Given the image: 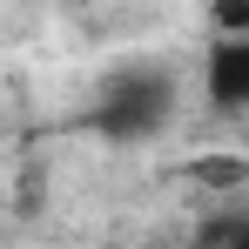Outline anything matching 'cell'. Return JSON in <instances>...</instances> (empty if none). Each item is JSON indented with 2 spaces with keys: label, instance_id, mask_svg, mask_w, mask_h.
Wrapping results in <instances>:
<instances>
[{
  "label": "cell",
  "instance_id": "2",
  "mask_svg": "<svg viewBox=\"0 0 249 249\" xmlns=\"http://www.w3.org/2000/svg\"><path fill=\"white\" fill-rule=\"evenodd\" d=\"M202 94L215 115H249V34H215L202 54Z\"/></svg>",
  "mask_w": 249,
  "mask_h": 249
},
{
  "label": "cell",
  "instance_id": "3",
  "mask_svg": "<svg viewBox=\"0 0 249 249\" xmlns=\"http://www.w3.org/2000/svg\"><path fill=\"white\" fill-rule=\"evenodd\" d=\"M215 34H249V0H209Z\"/></svg>",
  "mask_w": 249,
  "mask_h": 249
},
{
  "label": "cell",
  "instance_id": "1",
  "mask_svg": "<svg viewBox=\"0 0 249 249\" xmlns=\"http://www.w3.org/2000/svg\"><path fill=\"white\" fill-rule=\"evenodd\" d=\"M168 122H175V68H162V61L115 68L88 108V128L101 142H155Z\"/></svg>",
  "mask_w": 249,
  "mask_h": 249
}]
</instances>
